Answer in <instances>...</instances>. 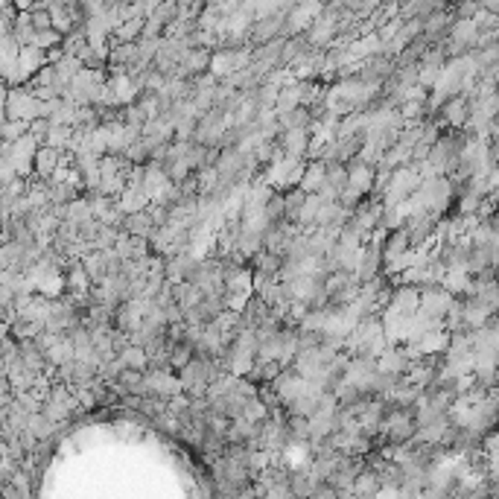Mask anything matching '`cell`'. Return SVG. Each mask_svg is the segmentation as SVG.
<instances>
[{
    "mask_svg": "<svg viewBox=\"0 0 499 499\" xmlns=\"http://www.w3.org/2000/svg\"><path fill=\"white\" fill-rule=\"evenodd\" d=\"M6 117L32 123L35 117H44V99H38L32 91H24V88L21 91L6 88Z\"/></svg>",
    "mask_w": 499,
    "mask_h": 499,
    "instance_id": "obj_1",
    "label": "cell"
},
{
    "mask_svg": "<svg viewBox=\"0 0 499 499\" xmlns=\"http://www.w3.org/2000/svg\"><path fill=\"white\" fill-rule=\"evenodd\" d=\"M383 266H386L383 243H377L374 236H368V239H365V246H362V254H359V263H356V277H359V284H368V281H374L377 274H383Z\"/></svg>",
    "mask_w": 499,
    "mask_h": 499,
    "instance_id": "obj_2",
    "label": "cell"
},
{
    "mask_svg": "<svg viewBox=\"0 0 499 499\" xmlns=\"http://www.w3.org/2000/svg\"><path fill=\"white\" fill-rule=\"evenodd\" d=\"M62 164H65V152L50 146V144H42V146H38V155H35V178L53 182V175L58 172Z\"/></svg>",
    "mask_w": 499,
    "mask_h": 499,
    "instance_id": "obj_3",
    "label": "cell"
},
{
    "mask_svg": "<svg viewBox=\"0 0 499 499\" xmlns=\"http://www.w3.org/2000/svg\"><path fill=\"white\" fill-rule=\"evenodd\" d=\"M312 129H286L277 134V141H281L284 152L292 155V158H307L310 155V146H312Z\"/></svg>",
    "mask_w": 499,
    "mask_h": 499,
    "instance_id": "obj_4",
    "label": "cell"
},
{
    "mask_svg": "<svg viewBox=\"0 0 499 499\" xmlns=\"http://www.w3.org/2000/svg\"><path fill=\"white\" fill-rule=\"evenodd\" d=\"M44 65H50V58L44 56V47L38 44H24L21 56H18V79H30L42 70Z\"/></svg>",
    "mask_w": 499,
    "mask_h": 499,
    "instance_id": "obj_5",
    "label": "cell"
},
{
    "mask_svg": "<svg viewBox=\"0 0 499 499\" xmlns=\"http://www.w3.org/2000/svg\"><path fill=\"white\" fill-rule=\"evenodd\" d=\"M348 170H350V184H353V187L365 190V193H371V190H374V175H377V167H374V164H368L362 155L350 158V161H348Z\"/></svg>",
    "mask_w": 499,
    "mask_h": 499,
    "instance_id": "obj_6",
    "label": "cell"
},
{
    "mask_svg": "<svg viewBox=\"0 0 499 499\" xmlns=\"http://www.w3.org/2000/svg\"><path fill=\"white\" fill-rule=\"evenodd\" d=\"M123 228L126 234H132V236H152L155 234V219H152V213H149V208H144V210H134V213H126V219H123Z\"/></svg>",
    "mask_w": 499,
    "mask_h": 499,
    "instance_id": "obj_7",
    "label": "cell"
},
{
    "mask_svg": "<svg viewBox=\"0 0 499 499\" xmlns=\"http://www.w3.org/2000/svg\"><path fill=\"white\" fill-rule=\"evenodd\" d=\"M389 73H391V62L386 56H371L362 62V68H359V79H362V82H371V85H380Z\"/></svg>",
    "mask_w": 499,
    "mask_h": 499,
    "instance_id": "obj_8",
    "label": "cell"
},
{
    "mask_svg": "<svg viewBox=\"0 0 499 499\" xmlns=\"http://www.w3.org/2000/svg\"><path fill=\"white\" fill-rule=\"evenodd\" d=\"M327 182V164L322 161V158H307V170H304V178H301V187L307 193H318V187H322Z\"/></svg>",
    "mask_w": 499,
    "mask_h": 499,
    "instance_id": "obj_9",
    "label": "cell"
},
{
    "mask_svg": "<svg viewBox=\"0 0 499 499\" xmlns=\"http://www.w3.org/2000/svg\"><path fill=\"white\" fill-rule=\"evenodd\" d=\"M120 359H123V365L129 368V371H149V353H146V348L144 345H134V342H129L123 350L117 353Z\"/></svg>",
    "mask_w": 499,
    "mask_h": 499,
    "instance_id": "obj_10",
    "label": "cell"
},
{
    "mask_svg": "<svg viewBox=\"0 0 499 499\" xmlns=\"http://www.w3.org/2000/svg\"><path fill=\"white\" fill-rule=\"evenodd\" d=\"M73 356H76V348H73V342H70V336H68V333H65L62 339H58L56 345L47 348V359H50V365H53V368H62L65 362H70Z\"/></svg>",
    "mask_w": 499,
    "mask_h": 499,
    "instance_id": "obj_11",
    "label": "cell"
},
{
    "mask_svg": "<svg viewBox=\"0 0 499 499\" xmlns=\"http://www.w3.org/2000/svg\"><path fill=\"white\" fill-rule=\"evenodd\" d=\"M58 424L53 421V417H47L44 412H32L30 415V432L38 438V441H53Z\"/></svg>",
    "mask_w": 499,
    "mask_h": 499,
    "instance_id": "obj_12",
    "label": "cell"
},
{
    "mask_svg": "<svg viewBox=\"0 0 499 499\" xmlns=\"http://www.w3.org/2000/svg\"><path fill=\"white\" fill-rule=\"evenodd\" d=\"M380 485H383L380 473H377L371 465H365L362 473H359V476H356V482H353V493H359V496H371V493L380 491Z\"/></svg>",
    "mask_w": 499,
    "mask_h": 499,
    "instance_id": "obj_13",
    "label": "cell"
},
{
    "mask_svg": "<svg viewBox=\"0 0 499 499\" xmlns=\"http://www.w3.org/2000/svg\"><path fill=\"white\" fill-rule=\"evenodd\" d=\"M284 198H286V222H295V225H298V216H301L304 202H307V190H304L301 184L289 187V190L284 193Z\"/></svg>",
    "mask_w": 499,
    "mask_h": 499,
    "instance_id": "obj_14",
    "label": "cell"
},
{
    "mask_svg": "<svg viewBox=\"0 0 499 499\" xmlns=\"http://www.w3.org/2000/svg\"><path fill=\"white\" fill-rule=\"evenodd\" d=\"M324 198L318 193H307V202H304V210L298 216V225L301 228H315V219H318V210H322Z\"/></svg>",
    "mask_w": 499,
    "mask_h": 499,
    "instance_id": "obj_15",
    "label": "cell"
},
{
    "mask_svg": "<svg viewBox=\"0 0 499 499\" xmlns=\"http://www.w3.org/2000/svg\"><path fill=\"white\" fill-rule=\"evenodd\" d=\"M327 184H333L339 193L350 184V170L345 161H327Z\"/></svg>",
    "mask_w": 499,
    "mask_h": 499,
    "instance_id": "obj_16",
    "label": "cell"
},
{
    "mask_svg": "<svg viewBox=\"0 0 499 499\" xmlns=\"http://www.w3.org/2000/svg\"><path fill=\"white\" fill-rule=\"evenodd\" d=\"M266 216H269V222H272V228L274 225H281V222H286V198H284V193H272L269 196V202H266Z\"/></svg>",
    "mask_w": 499,
    "mask_h": 499,
    "instance_id": "obj_17",
    "label": "cell"
},
{
    "mask_svg": "<svg viewBox=\"0 0 499 499\" xmlns=\"http://www.w3.org/2000/svg\"><path fill=\"white\" fill-rule=\"evenodd\" d=\"M444 120L450 126H467V103L462 99H453V103L444 108Z\"/></svg>",
    "mask_w": 499,
    "mask_h": 499,
    "instance_id": "obj_18",
    "label": "cell"
},
{
    "mask_svg": "<svg viewBox=\"0 0 499 499\" xmlns=\"http://www.w3.org/2000/svg\"><path fill=\"white\" fill-rule=\"evenodd\" d=\"M144 18L141 15H134V18H129V21L123 24V27H117V42H134V35L141 32L144 35Z\"/></svg>",
    "mask_w": 499,
    "mask_h": 499,
    "instance_id": "obj_19",
    "label": "cell"
},
{
    "mask_svg": "<svg viewBox=\"0 0 499 499\" xmlns=\"http://www.w3.org/2000/svg\"><path fill=\"white\" fill-rule=\"evenodd\" d=\"M27 132H30V123H27V120L6 117V123H4V141H18V137H24Z\"/></svg>",
    "mask_w": 499,
    "mask_h": 499,
    "instance_id": "obj_20",
    "label": "cell"
}]
</instances>
